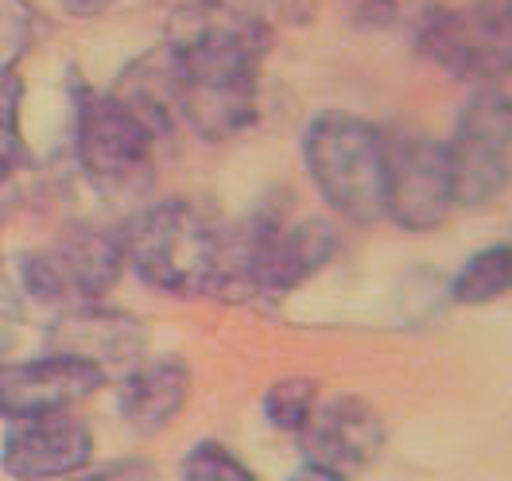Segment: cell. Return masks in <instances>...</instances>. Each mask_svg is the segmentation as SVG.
I'll return each instance as SVG.
<instances>
[{"label":"cell","mask_w":512,"mask_h":481,"mask_svg":"<svg viewBox=\"0 0 512 481\" xmlns=\"http://www.w3.org/2000/svg\"><path fill=\"white\" fill-rule=\"evenodd\" d=\"M183 481H256L253 470L222 443H198L183 458Z\"/></svg>","instance_id":"20"},{"label":"cell","mask_w":512,"mask_h":481,"mask_svg":"<svg viewBox=\"0 0 512 481\" xmlns=\"http://www.w3.org/2000/svg\"><path fill=\"white\" fill-rule=\"evenodd\" d=\"M105 377L63 353H47L35 361H0V419H24L70 412L78 400L94 396Z\"/></svg>","instance_id":"11"},{"label":"cell","mask_w":512,"mask_h":481,"mask_svg":"<svg viewBox=\"0 0 512 481\" xmlns=\"http://www.w3.org/2000/svg\"><path fill=\"white\" fill-rule=\"evenodd\" d=\"M443 4L439 0H361L353 8V24L369 32H408L416 35Z\"/></svg>","instance_id":"19"},{"label":"cell","mask_w":512,"mask_h":481,"mask_svg":"<svg viewBox=\"0 0 512 481\" xmlns=\"http://www.w3.org/2000/svg\"><path fill=\"white\" fill-rule=\"evenodd\" d=\"M299 447L311 466L353 474L365 462H373L384 447V419L381 412L361 396H334L315 408V416L303 423Z\"/></svg>","instance_id":"13"},{"label":"cell","mask_w":512,"mask_h":481,"mask_svg":"<svg viewBox=\"0 0 512 481\" xmlns=\"http://www.w3.org/2000/svg\"><path fill=\"white\" fill-rule=\"evenodd\" d=\"M260 117V90L256 78L237 82H183L179 78V121H187L202 140L222 144L245 129H253Z\"/></svg>","instance_id":"15"},{"label":"cell","mask_w":512,"mask_h":481,"mask_svg":"<svg viewBox=\"0 0 512 481\" xmlns=\"http://www.w3.org/2000/svg\"><path fill=\"white\" fill-rule=\"evenodd\" d=\"M63 4L66 16H74V20H94V16H101L113 0H59Z\"/></svg>","instance_id":"24"},{"label":"cell","mask_w":512,"mask_h":481,"mask_svg":"<svg viewBox=\"0 0 512 481\" xmlns=\"http://www.w3.org/2000/svg\"><path fill=\"white\" fill-rule=\"evenodd\" d=\"M144 350H148L144 322L125 315V311H109L101 303L63 311L51 326V334H47V353L74 357V361L97 369L105 381L109 377L125 381L128 373L144 361Z\"/></svg>","instance_id":"9"},{"label":"cell","mask_w":512,"mask_h":481,"mask_svg":"<svg viewBox=\"0 0 512 481\" xmlns=\"http://www.w3.org/2000/svg\"><path fill=\"white\" fill-rule=\"evenodd\" d=\"M163 47L183 82L256 78L272 51V24L249 0H179L167 16Z\"/></svg>","instance_id":"2"},{"label":"cell","mask_w":512,"mask_h":481,"mask_svg":"<svg viewBox=\"0 0 512 481\" xmlns=\"http://www.w3.org/2000/svg\"><path fill=\"white\" fill-rule=\"evenodd\" d=\"M125 272L121 241L94 225H70L51 245L20 260V280L32 299L55 307H90L117 288Z\"/></svg>","instance_id":"4"},{"label":"cell","mask_w":512,"mask_h":481,"mask_svg":"<svg viewBox=\"0 0 512 481\" xmlns=\"http://www.w3.org/2000/svg\"><path fill=\"white\" fill-rule=\"evenodd\" d=\"M416 47L458 82L497 86L509 78V0L439 8L416 32Z\"/></svg>","instance_id":"7"},{"label":"cell","mask_w":512,"mask_h":481,"mask_svg":"<svg viewBox=\"0 0 512 481\" xmlns=\"http://www.w3.org/2000/svg\"><path fill=\"white\" fill-rule=\"evenodd\" d=\"M260 408H264V416H268V423L276 431L299 435L303 423L315 416V408H319V381H311V377H284V381L268 385Z\"/></svg>","instance_id":"18"},{"label":"cell","mask_w":512,"mask_h":481,"mask_svg":"<svg viewBox=\"0 0 512 481\" xmlns=\"http://www.w3.org/2000/svg\"><path fill=\"white\" fill-rule=\"evenodd\" d=\"M109 94L117 97L136 121H144L152 136L160 140L179 121V66L160 43L128 66L117 90H109Z\"/></svg>","instance_id":"16"},{"label":"cell","mask_w":512,"mask_h":481,"mask_svg":"<svg viewBox=\"0 0 512 481\" xmlns=\"http://www.w3.org/2000/svg\"><path fill=\"white\" fill-rule=\"evenodd\" d=\"M94 462V431L70 412L24 419L8 431L0 466L12 481H59Z\"/></svg>","instance_id":"12"},{"label":"cell","mask_w":512,"mask_h":481,"mask_svg":"<svg viewBox=\"0 0 512 481\" xmlns=\"http://www.w3.org/2000/svg\"><path fill=\"white\" fill-rule=\"evenodd\" d=\"M303 163L322 202L353 225L384 218V132L342 109L319 113L303 132Z\"/></svg>","instance_id":"3"},{"label":"cell","mask_w":512,"mask_h":481,"mask_svg":"<svg viewBox=\"0 0 512 481\" xmlns=\"http://www.w3.org/2000/svg\"><path fill=\"white\" fill-rule=\"evenodd\" d=\"M338 253V229L322 218L288 222L280 206H264L260 253H256V299L291 295L315 280Z\"/></svg>","instance_id":"10"},{"label":"cell","mask_w":512,"mask_h":481,"mask_svg":"<svg viewBox=\"0 0 512 481\" xmlns=\"http://www.w3.org/2000/svg\"><path fill=\"white\" fill-rule=\"evenodd\" d=\"M288 481H346L342 474H334V470H322V466H311V462H303Z\"/></svg>","instance_id":"25"},{"label":"cell","mask_w":512,"mask_h":481,"mask_svg":"<svg viewBox=\"0 0 512 481\" xmlns=\"http://www.w3.org/2000/svg\"><path fill=\"white\" fill-rule=\"evenodd\" d=\"M121 257L132 272L163 295L222 299L225 225L187 198L144 206L121 229Z\"/></svg>","instance_id":"1"},{"label":"cell","mask_w":512,"mask_h":481,"mask_svg":"<svg viewBox=\"0 0 512 481\" xmlns=\"http://www.w3.org/2000/svg\"><path fill=\"white\" fill-rule=\"evenodd\" d=\"M191 400V369L183 357L140 361L121 381V419L136 435L167 431Z\"/></svg>","instance_id":"14"},{"label":"cell","mask_w":512,"mask_h":481,"mask_svg":"<svg viewBox=\"0 0 512 481\" xmlns=\"http://www.w3.org/2000/svg\"><path fill=\"white\" fill-rule=\"evenodd\" d=\"M74 481H156V470L144 458H121V462H105L101 470H82Z\"/></svg>","instance_id":"23"},{"label":"cell","mask_w":512,"mask_h":481,"mask_svg":"<svg viewBox=\"0 0 512 481\" xmlns=\"http://www.w3.org/2000/svg\"><path fill=\"white\" fill-rule=\"evenodd\" d=\"M74 152L94 187L128 191L148 179L156 160V136L113 94L82 86L74 101Z\"/></svg>","instance_id":"6"},{"label":"cell","mask_w":512,"mask_h":481,"mask_svg":"<svg viewBox=\"0 0 512 481\" xmlns=\"http://www.w3.org/2000/svg\"><path fill=\"white\" fill-rule=\"evenodd\" d=\"M458 206L443 140L400 129L384 136V214L408 233H431Z\"/></svg>","instance_id":"5"},{"label":"cell","mask_w":512,"mask_h":481,"mask_svg":"<svg viewBox=\"0 0 512 481\" xmlns=\"http://www.w3.org/2000/svg\"><path fill=\"white\" fill-rule=\"evenodd\" d=\"M35 16L28 0H0V74L16 70L24 51L32 47Z\"/></svg>","instance_id":"21"},{"label":"cell","mask_w":512,"mask_h":481,"mask_svg":"<svg viewBox=\"0 0 512 481\" xmlns=\"http://www.w3.org/2000/svg\"><path fill=\"white\" fill-rule=\"evenodd\" d=\"M512 284V249L509 241H497L489 249H481L462 264V272L450 284V299L458 307H485L497 303L501 295H509Z\"/></svg>","instance_id":"17"},{"label":"cell","mask_w":512,"mask_h":481,"mask_svg":"<svg viewBox=\"0 0 512 481\" xmlns=\"http://www.w3.org/2000/svg\"><path fill=\"white\" fill-rule=\"evenodd\" d=\"M20 101H24V82L16 78V70L0 74V156L12 167L28 160V144L20 129Z\"/></svg>","instance_id":"22"},{"label":"cell","mask_w":512,"mask_h":481,"mask_svg":"<svg viewBox=\"0 0 512 481\" xmlns=\"http://www.w3.org/2000/svg\"><path fill=\"white\" fill-rule=\"evenodd\" d=\"M8 175H12V163L0 156V187H4V179H8Z\"/></svg>","instance_id":"26"},{"label":"cell","mask_w":512,"mask_h":481,"mask_svg":"<svg viewBox=\"0 0 512 481\" xmlns=\"http://www.w3.org/2000/svg\"><path fill=\"white\" fill-rule=\"evenodd\" d=\"M458 206H489L509 187L512 105L497 86H481L458 117L454 140L447 144Z\"/></svg>","instance_id":"8"}]
</instances>
